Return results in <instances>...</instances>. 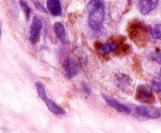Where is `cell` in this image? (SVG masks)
Listing matches in <instances>:
<instances>
[{
	"label": "cell",
	"instance_id": "obj_1",
	"mask_svg": "<svg viewBox=\"0 0 161 133\" xmlns=\"http://www.w3.org/2000/svg\"><path fill=\"white\" fill-rule=\"evenodd\" d=\"M36 89H37V92L39 96L40 97L41 100H43V101L45 102L47 108H48L49 110H50V112L53 113L55 115H64V114H65V111H64V110L63 109L62 107L58 106L55 102H53V100H50V98H48V97L47 96L45 88H44V85L42 83H36Z\"/></svg>",
	"mask_w": 161,
	"mask_h": 133
},
{
	"label": "cell",
	"instance_id": "obj_2",
	"mask_svg": "<svg viewBox=\"0 0 161 133\" xmlns=\"http://www.w3.org/2000/svg\"><path fill=\"white\" fill-rule=\"evenodd\" d=\"M129 34L130 39L134 41V42L138 45L139 46L145 45L146 39V29L143 24L140 22H136L135 23L130 24L129 28Z\"/></svg>",
	"mask_w": 161,
	"mask_h": 133
},
{
	"label": "cell",
	"instance_id": "obj_3",
	"mask_svg": "<svg viewBox=\"0 0 161 133\" xmlns=\"http://www.w3.org/2000/svg\"><path fill=\"white\" fill-rule=\"evenodd\" d=\"M105 19V6L104 5L92 9L89 12V25L91 29L99 30L102 26Z\"/></svg>",
	"mask_w": 161,
	"mask_h": 133
},
{
	"label": "cell",
	"instance_id": "obj_4",
	"mask_svg": "<svg viewBox=\"0 0 161 133\" xmlns=\"http://www.w3.org/2000/svg\"><path fill=\"white\" fill-rule=\"evenodd\" d=\"M136 99L139 102L146 104H151L155 101V96L152 89L146 84H140L137 88Z\"/></svg>",
	"mask_w": 161,
	"mask_h": 133
},
{
	"label": "cell",
	"instance_id": "obj_5",
	"mask_svg": "<svg viewBox=\"0 0 161 133\" xmlns=\"http://www.w3.org/2000/svg\"><path fill=\"white\" fill-rule=\"evenodd\" d=\"M135 113L138 116L146 118L156 119L160 117V111L157 108L151 106H139L135 110Z\"/></svg>",
	"mask_w": 161,
	"mask_h": 133
},
{
	"label": "cell",
	"instance_id": "obj_6",
	"mask_svg": "<svg viewBox=\"0 0 161 133\" xmlns=\"http://www.w3.org/2000/svg\"><path fill=\"white\" fill-rule=\"evenodd\" d=\"M42 28V23L40 19L37 17H34L31 23V30H30V42L32 44L36 43L40 37L41 30Z\"/></svg>",
	"mask_w": 161,
	"mask_h": 133
},
{
	"label": "cell",
	"instance_id": "obj_7",
	"mask_svg": "<svg viewBox=\"0 0 161 133\" xmlns=\"http://www.w3.org/2000/svg\"><path fill=\"white\" fill-rule=\"evenodd\" d=\"M64 70L65 72V74L69 78H72L73 77L76 76L80 71V67L77 63L72 58H69L66 59L64 63Z\"/></svg>",
	"mask_w": 161,
	"mask_h": 133
},
{
	"label": "cell",
	"instance_id": "obj_8",
	"mask_svg": "<svg viewBox=\"0 0 161 133\" xmlns=\"http://www.w3.org/2000/svg\"><path fill=\"white\" fill-rule=\"evenodd\" d=\"M159 4V0H140L138 3V9L143 15L149 13L153 10Z\"/></svg>",
	"mask_w": 161,
	"mask_h": 133
},
{
	"label": "cell",
	"instance_id": "obj_9",
	"mask_svg": "<svg viewBox=\"0 0 161 133\" xmlns=\"http://www.w3.org/2000/svg\"><path fill=\"white\" fill-rule=\"evenodd\" d=\"M103 98L104 100H105V102H106L111 107L114 108V109H116V110L119 111V112L125 113V114H130V113L131 112V110H130V109L128 106L123 104V103H119V101L116 100L115 99L108 97L105 95H103Z\"/></svg>",
	"mask_w": 161,
	"mask_h": 133
},
{
	"label": "cell",
	"instance_id": "obj_10",
	"mask_svg": "<svg viewBox=\"0 0 161 133\" xmlns=\"http://www.w3.org/2000/svg\"><path fill=\"white\" fill-rule=\"evenodd\" d=\"M47 9L53 16H60L61 14V6L60 0H47Z\"/></svg>",
	"mask_w": 161,
	"mask_h": 133
},
{
	"label": "cell",
	"instance_id": "obj_11",
	"mask_svg": "<svg viewBox=\"0 0 161 133\" xmlns=\"http://www.w3.org/2000/svg\"><path fill=\"white\" fill-rule=\"evenodd\" d=\"M54 30L56 32L57 36L58 38L62 42L65 43L66 42V33L65 30H64V25L61 23L60 22H57L54 23Z\"/></svg>",
	"mask_w": 161,
	"mask_h": 133
},
{
	"label": "cell",
	"instance_id": "obj_12",
	"mask_svg": "<svg viewBox=\"0 0 161 133\" xmlns=\"http://www.w3.org/2000/svg\"><path fill=\"white\" fill-rule=\"evenodd\" d=\"M117 49V44L116 42H107V43L102 44L99 47L101 53L103 54H108V53L114 52Z\"/></svg>",
	"mask_w": 161,
	"mask_h": 133
},
{
	"label": "cell",
	"instance_id": "obj_13",
	"mask_svg": "<svg viewBox=\"0 0 161 133\" xmlns=\"http://www.w3.org/2000/svg\"><path fill=\"white\" fill-rule=\"evenodd\" d=\"M150 33L152 37L154 39L157 40H161V23H157L154 24L151 28Z\"/></svg>",
	"mask_w": 161,
	"mask_h": 133
},
{
	"label": "cell",
	"instance_id": "obj_14",
	"mask_svg": "<svg viewBox=\"0 0 161 133\" xmlns=\"http://www.w3.org/2000/svg\"><path fill=\"white\" fill-rule=\"evenodd\" d=\"M104 5V0H91L87 5V10L90 12L92 9H96L99 6Z\"/></svg>",
	"mask_w": 161,
	"mask_h": 133
},
{
	"label": "cell",
	"instance_id": "obj_15",
	"mask_svg": "<svg viewBox=\"0 0 161 133\" xmlns=\"http://www.w3.org/2000/svg\"><path fill=\"white\" fill-rule=\"evenodd\" d=\"M20 4L22 9H23L24 13H25V16H26L27 19H28L29 18L30 14H31V9H30L29 6H28V4H27L25 1H23V0H20Z\"/></svg>",
	"mask_w": 161,
	"mask_h": 133
},
{
	"label": "cell",
	"instance_id": "obj_16",
	"mask_svg": "<svg viewBox=\"0 0 161 133\" xmlns=\"http://www.w3.org/2000/svg\"><path fill=\"white\" fill-rule=\"evenodd\" d=\"M153 88L156 92H161V81H156L153 83Z\"/></svg>",
	"mask_w": 161,
	"mask_h": 133
},
{
	"label": "cell",
	"instance_id": "obj_17",
	"mask_svg": "<svg viewBox=\"0 0 161 133\" xmlns=\"http://www.w3.org/2000/svg\"><path fill=\"white\" fill-rule=\"evenodd\" d=\"M34 3H35V5H36V8H37V9H39V10H41V11H43V12H47V11H46V9H44L43 6H42V5H41L40 3H39V2L35 1Z\"/></svg>",
	"mask_w": 161,
	"mask_h": 133
},
{
	"label": "cell",
	"instance_id": "obj_18",
	"mask_svg": "<svg viewBox=\"0 0 161 133\" xmlns=\"http://www.w3.org/2000/svg\"><path fill=\"white\" fill-rule=\"evenodd\" d=\"M0 36H1V27H0Z\"/></svg>",
	"mask_w": 161,
	"mask_h": 133
},
{
	"label": "cell",
	"instance_id": "obj_19",
	"mask_svg": "<svg viewBox=\"0 0 161 133\" xmlns=\"http://www.w3.org/2000/svg\"><path fill=\"white\" fill-rule=\"evenodd\" d=\"M160 75H161V70H160Z\"/></svg>",
	"mask_w": 161,
	"mask_h": 133
}]
</instances>
